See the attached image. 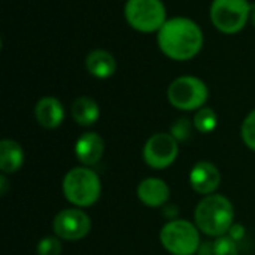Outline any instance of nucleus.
Instances as JSON below:
<instances>
[{
  "mask_svg": "<svg viewBox=\"0 0 255 255\" xmlns=\"http://www.w3.org/2000/svg\"><path fill=\"white\" fill-rule=\"evenodd\" d=\"M70 114L73 121L81 127H91L100 118V108L94 99L81 96L76 100H73L70 106Z\"/></svg>",
  "mask_w": 255,
  "mask_h": 255,
  "instance_id": "16",
  "label": "nucleus"
},
{
  "mask_svg": "<svg viewBox=\"0 0 255 255\" xmlns=\"http://www.w3.org/2000/svg\"><path fill=\"white\" fill-rule=\"evenodd\" d=\"M52 230L61 241L76 242L88 236L91 232V220L81 208H66L54 217Z\"/></svg>",
  "mask_w": 255,
  "mask_h": 255,
  "instance_id": "9",
  "label": "nucleus"
},
{
  "mask_svg": "<svg viewBox=\"0 0 255 255\" xmlns=\"http://www.w3.org/2000/svg\"><path fill=\"white\" fill-rule=\"evenodd\" d=\"M197 255H214V242H202Z\"/></svg>",
  "mask_w": 255,
  "mask_h": 255,
  "instance_id": "24",
  "label": "nucleus"
},
{
  "mask_svg": "<svg viewBox=\"0 0 255 255\" xmlns=\"http://www.w3.org/2000/svg\"><path fill=\"white\" fill-rule=\"evenodd\" d=\"M203 31L200 25L187 16L169 18L157 33L160 51L173 61H190L203 48Z\"/></svg>",
  "mask_w": 255,
  "mask_h": 255,
  "instance_id": "1",
  "label": "nucleus"
},
{
  "mask_svg": "<svg viewBox=\"0 0 255 255\" xmlns=\"http://www.w3.org/2000/svg\"><path fill=\"white\" fill-rule=\"evenodd\" d=\"M88 73L97 79H108L117 72V60L106 49H94L85 58Z\"/></svg>",
  "mask_w": 255,
  "mask_h": 255,
  "instance_id": "14",
  "label": "nucleus"
},
{
  "mask_svg": "<svg viewBox=\"0 0 255 255\" xmlns=\"http://www.w3.org/2000/svg\"><path fill=\"white\" fill-rule=\"evenodd\" d=\"M179 154V142L170 133H155L143 145V161L155 170L170 167Z\"/></svg>",
  "mask_w": 255,
  "mask_h": 255,
  "instance_id": "8",
  "label": "nucleus"
},
{
  "mask_svg": "<svg viewBox=\"0 0 255 255\" xmlns=\"http://www.w3.org/2000/svg\"><path fill=\"white\" fill-rule=\"evenodd\" d=\"M251 22L255 27V6H253V12H251Z\"/></svg>",
  "mask_w": 255,
  "mask_h": 255,
  "instance_id": "26",
  "label": "nucleus"
},
{
  "mask_svg": "<svg viewBox=\"0 0 255 255\" xmlns=\"http://www.w3.org/2000/svg\"><path fill=\"white\" fill-rule=\"evenodd\" d=\"M160 242L172 255H194L202 244L200 230L191 221L176 218L161 227Z\"/></svg>",
  "mask_w": 255,
  "mask_h": 255,
  "instance_id": "4",
  "label": "nucleus"
},
{
  "mask_svg": "<svg viewBox=\"0 0 255 255\" xmlns=\"http://www.w3.org/2000/svg\"><path fill=\"white\" fill-rule=\"evenodd\" d=\"M61 190L70 205L76 208H90L100 199L102 181L93 169L76 166L64 175Z\"/></svg>",
  "mask_w": 255,
  "mask_h": 255,
  "instance_id": "3",
  "label": "nucleus"
},
{
  "mask_svg": "<svg viewBox=\"0 0 255 255\" xmlns=\"http://www.w3.org/2000/svg\"><path fill=\"white\" fill-rule=\"evenodd\" d=\"M227 235H229L233 241L239 242V241H242V239H244V236H245V227H244V226H241V224H233Z\"/></svg>",
  "mask_w": 255,
  "mask_h": 255,
  "instance_id": "22",
  "label": "nucleus"
},
{
  "mask_svg": "<svg viewBox=\"0 0 255 255\" xmlns=\"http://www.w3.org/2000/svg\"><path fill=\"white\" fill-rule=\"evenodd\" d=\"M61 239L57 236H46L42 238L36 247L37 255H61L63 247H61Z\"/></svg>",
  "mask_w": 255,
  "mask_h": 255,
  "instance_id": "20",
  "label": "nucleus"
},
{
  "mask_svg": "<svg viewBox=\"0 0 255 255\" xmlns=\"http://www.w3.org/2000/svg\"><path fill=\"white\" fill-rule=\"evenodd\" d=\"M193 124H194V128L197 131H200V133H211L218 126L217 112L212 108L203 106L199 111H196V114L193 117Z\"/></svg>",
  "mask_w": 255,
  "mask_h": 255,
  "instance_id": "17",
  "label": "nucleus"
},
{
  "mask_svg": "<svg viewBox=\"0 0 255 255\" xmlns=\"http://www.w3.org/2000/svg\"><path fill=\"white\" fill-rule=\"evenodd\" d=\"M253 4L248 0H214L209 16L214 27L224 34H236L251 18Z\"/></svg>",
  "mask_w": 255,
  "mask_h": 255,
  "instance_id": "7",
  "label": "nucleus"
},
{
  "mask_svg": "<svg viewBox=\"0 0 255 255\" xmlns=\"http://www.w3.org/2000/svg\"><path fill=\"white\" fill-rule=\"evenodd\" d=\"M7 190H9V182H7V175H4V173H1V175H0V194H1V196H6V193H7Z\"/></svg>",
  "mask_w": 255,
  "mask_h": 255,
  "instance_id": "25",
  "label": "nucleus"
},
{
  "mask_svg": "<svg viewBox=\"0 0 255 255\" xmlns=\"http://www.w3.org/2000/svg\"><path fill=\"white\" fill-rule=\"evenodd\" d=\"M208 99V85L197 76H179L173 79L167 88L169 103L179 111H199L206 105Z\"/></svg>",
  "mask_w": 255,
  "mask_h": 255,
  "instance_id": "6",
  "label": "nucleus"
},
{
  "mask_svg": "<svg viewBox=\"0 0 255 255\" xmlns=\"http://www.w3.org/2000/svg\"><path fill=\"white\" fill-rule=\"evenodd\" d=\"M241 134L244 143L255 152V109H253L244 120L241 127Z\"/></svg>",
  "mask_w": 255,
  "mask_h": 255,
  "instance_id": "19",
  "label": "nucleus"
},
{
  "mask_svg": "<svg viewBox=\"0 0 255 255\" xmlns=\"http://www.w3.org/2000/svg\"><path fill=\"white\" fill-rule=\"evenodd\" d=\"M161 209H163L164 217H167L170 221L178 218V208H176L175 205H166V206H164V208H161Z\"/></svg>",
  "mask_w": 255,
  "mask_h": 255,
  "instance_id": "23",
  "label": "nucleus"
},
{
  "mask_svg": "<svg viewBox=\"0 0 255 255\" xmlns=\"http://www.w3.org/2000/svg\"><path fill=\"white\" fill-rule=\"evenodd\" d=\"M136 194L139 202L148 208H164L170 199V188L160 178H146L139 182Z\"/></svg>",
  "mask_w": 255,
  "mask_h": 255,
  "instance_id": "12",
  "label": "nucleus"
},
{
  "mask_svg": "<svg viewBox=\"0 0 255 255\" xmlns=\"http://www.w3.org/2000/svg\"><path fill=\"white\" fill-rule=\"evenodd\" d=\"M194 224L206 236H226L235 224L233 203L223 194L205 196L196 206Z\"/></svg>",
  "mask_w": 255,
  "mask_h": 255,
  "instance_id": "2",
  "label": "nucleus"
},
{
  "mask_svg": "<svg viewBox=\"0 0 255 255\" xmlns=\"http://www.w3.org/2000/svg\"><path fill=\"white\" fill-rule=\"evenodd\" d=\"M105 154V140L96 131L82 133L75 143V157L82 166L97 164Z\"/></svg>",
  "mask_w": 255,
  "mask_h": 255,
  "instance_id": "11",
  "label": "nucleus"
},
{
  "mask_svg": "<svg viewBox=\"0 0 255 255\" xmlns=\"http://www.w3.org/2000/svg\"><path fill=\"white\" fill-rule=\"evenodd\" d=\"M214 255H239L238 242L233 241L229 235L217 238L214 242Z\"/></svg>",
  "mask_w": 255,
  "mask_h": 255,
  "instance_id": "21",
  "label": "nucleus"
},
{
  "mask_svg": "<svg viewBox=\"0 0 255 255\" xmlns=\"http://www.w3.org/2000/svg\"><path fill=\"white\" fill-rule=\"evenodd\" d=\"M64 106L54 96L42 97L34 106V118L37 124L46 130L58 128L64 121Z\"/></svg>",
  "mask_w": 255,
  "mask_h": 255,
  "instance_id": "13",
  "label": "nucleus"
},
{
  "mask_svg": "<svg viewBox=\"0 0 255 255\" xmlns=\"http://www.w3.org/2000/svg\"><path fill=\"white\" fill-rule=\"evenodd\" d=\"M193 128H194V124L191 120L182 117V118H178L172 127H170V134L178 140V142H185L191 137L193 134Z\"/></svg>",
  "mask_w": 255,
  "mask_h": 255,
  "instance_id": "18",
  "label": "nucleus"
},
{
  "mask_svg": "<svg viewBox=\"0 0 255 255\" xmlns=\"http://www.w3.org/2000/svg\"><path fill=\"white\" fill-rule=\"evenodd\" d=\"M124 16L127 24L140 33H158L169 19L161 0H127Z\"/></svg>",
  "mask_w": 255,
  "mask_h": 255,
  "instance_id": "5",
  "label": "nucleus"
},
{
  "mask_svg": "<svg viewBox=\"0 0 255 255\" xmlns=\"http://www.w3.org/2000/svg\"><path fill=\"white\" fill-rule=\"evenodd\" d=\"M188 179L191 188L196 193L202 196H211L215 194L221 184V173L214 163L202 160L191 167Z\"/></svg>",
  "mask_w": 255,
  "mask_h": 255,
  "instance_id": "10",
  "label": "nucleus"
},
{
  "mask_svg": "<svg viewBox=\"0 0 255 255\" xmlns=\"http://www.w3.org/2000/svg\"><path fill=\"white\" fill-rule=\"evenodd\" d=\"M24 164V149L12 139H3L0 142V170L4 175L16 173Z\"/></svg>",
  "mask_w": 255,
  "mask_h": 255,
  "instance_id": "15",
  "label": "nucleus"
}]
</instances>
